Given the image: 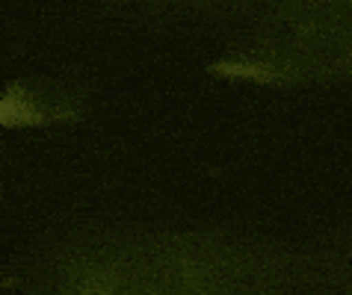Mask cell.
<instances>
[{
	"mask_svg": "<svg viewBox=\"0 0 352 295\" xmlns=\"http://www.w3.org/2000/svg\"><path fill=\"white\" fill-rule=\"evenodd\" d=\"M0 118L3 124H21V121H38V115L27 106L21 97H6L3 106H0Z\"/></svg>",
	"mask_w": 352,
	"mask_h": 295,
	"instance_id": "6da1fadb",
	"label": "cell"
},
{
	"mask_svg": "<svg viewBox=\"0 0 352 295\" xmlns=\"http://www.w3.org/2000/svg\"><path fill=\"white\" fill-rule=\"evenodd\" d=\"M217 71H222V74H240V77H258V80H270V71H263V68H252V65H219Z\"/></svg>",
	"mask_w": 352,
	"mask_h": 295,
	"instance_id": "7a4b0ae2",
	"label": "cell"
}]
</instances>
